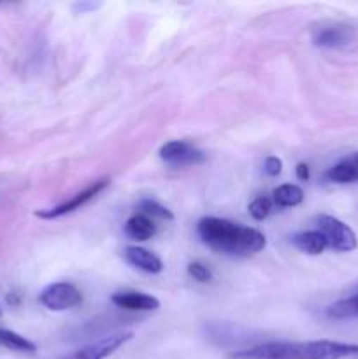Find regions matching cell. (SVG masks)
<instances>
[{
	"mask_svg": "<svg viewBox=\"0 0 358 359\" xmlns=\"http://www.w3.org/2000/svg\"><path fill=\"white\" fill-rule=\"evenodd\" d=\"M0 346L6 347V349L25 354H34L35 351H37V346H35L34 342H30V340L25 339V337L18 335V333L6 328H0Z\"/></svg>",
	"mask_w": 358,
	"mask_h": 359,
	"instance_id": "13",
	"label": "cell"
},
{
	"mask_svg": "<svg viewBox=\"0 0 358 359\" xmlns=\"http://www.w3.org/2000/svg\"><path fill=\"white\" fill-rule=\"evenodd\" d=\"M133 339L132 332H118L112 335L104 337V339L97 340V342L90 344V346L83 347V349L76 351V353L69 354L63 359H105L116 353L119 347L125 346L126 342Z\"/></svg>",
	"mask_w": 358,
	"mask_h": 359,
	"instance_id": "5",
	"label": "cell"
},
{
	"mask_svg": "<svg viewBox=\"0 0 358 359\" xmlns=\"http://www.w3.org/2000/svg\"><path fill=\"white\" fill-rule=\"evenodd\" d=\"M326 179L332 182H339V184H350V182H358V170L350 165L347 161H340V163L333 165L329 172H326Z\"/></svg>",
	"mask_w": 358,
	"mask_h": 359,
	"instance_id": "15",
	"label": "cell"
},
{
	"mask_svg": "<svg viewBox=\"0 0 358 359\" xmlns=\"http://www.w3.org/2000/svg\"><path fill=\"white\" fill-rule=\"evenodd\" d=\"M188 276L195 279L197 283H211L213 280V272L207 265L199 262H193L188 265Z\"/></svg>",
	"mask_w": 358,
	"mask_h": 359,
	"instance_id": "18",
	"label": "cell"
},
{
	"mask_svg": "<svg viewBox=\"0 0 358 359\" xmlns=\"http://www.w3.org/2000/svg\"><path fill=\"white\" fill-rule=\"evenodd\" d=\"M139 214H144L147 217H160V219H174V214L167 209V207L160 205L154 200H142L139 203Z\"/></svg>",
	"mask_w": 358,
	"mask_h": 359,
	"instance_id": "16",
	"label": "cell"
},
{
	"mask_svg": "<svg viewBox=\"0 0 358 359\" xmlns=\"http://www.w3.org/2000/svg\"><path fill=\"white\" fill-rule=\"evenodd\" d=\"M107 184H109V179H100V181H95L93 184L88 186L86 189H83V191L77 193L76 196H72L69 202L60 203V205L53 207V209L37 210V212H35V216L42 217V219H56V217H62V216H65V214L74 212V210H77L79 207H83L84 203H88L90 200H93L98 193L104 191V189L107 188Z\"/></svg>",
	"mask_w": 358,
	"mask_h": 359,
	"instance_id": "6",
	"label": "cell"
},
{
	"mask_svg": "<svg viewBox=\"0 0 358 359\" xmlns=\"http://www.w3.org/2000/svg\"><path fill=\"white\" fill-rule=\"evenodd\" d=\"M293 245L298 251L305 252L309 256H318L325 251L329 245H326L325 237L319 233L318 230H309V231H300V233L293 235Z\"/></svg>",
	"mask_w": 358,
	"mask_h": 359,
	"instance_id": "11",
	"label": "cell"
},
{
	"mask_svg": "<svg viewBox=\"0 0 358 359\" xmlns=\"http://www.w3.org/2000/svg\"><path fill=\"white\" fill-rule=\"evenodd\" d=\"M39 302L48 311L62 312L79 305L83 302V294L70 283H53L39 293Z\"/></svg>",
	"mask_w": 358,
	"mask_h": 359,
	"instance_id": "3",
	"label": "cell"
},
{
	"mask_svg": "<svg viewBox=\"0 0 358 359\" xmlns=\"http://www.w3.org/2000/svg\"><path fill=\"white\" fill-rule=\"evenodd\" d=\"M316 224H318L319 233L325 237L326 245L332 248L333 251L350 252L353 251V249H357V235H354V231L340 219L321 214V216L316 217Z\"/></svg>",
	"mask_w": 358,
	"mask_h": 359,
	"instance_id": "2",
	"label": "cell"
},
{
	"mask_svg": "<svg viewBox=\"0 0 358 359\" xmlns=\"http://www.w3.org/2000/svg\"><path fill=\"white\" fill-rule=\"evenodd\" d=\"M272 200L279 207H297L304 202V189L297 184L277 186L272 191Z\"/></svg>",
	"mask_w": 358,
	"mask_h": 359,
	"instance_id": "12",
	"label": "cell"
},
{
	"mask_svg": "<svg viewBox=\"0 0 358 359\" xmlns=\"http://www.w3.org/2000/svg\"><path fill=\"white\" fill-rule=\"evenodd\" d=\"M197 233L207 248L220 255L253 256L267 245L262 231L221 217H202L197 224Z\"/></svg>",
	"mask_w": 358,
	"mask_h": 359,
	"instance_id": "1",
	"label": "cell"
},
{
	"mask_svg": "<svg viewBox=\"0 0 358 359\" xmlns=\"http://www.w3.org/2000/svg\"><path fill=\"white\" fill-rule=\"evenodd\" d=\"M248 210H249V216H251L253 219L263 221L267 216H269L270 210H272V202H270L267 196H258V198H255L251 203H249Z\"/></svg>",
	"mask_w": 358,
	"mask_h": 359,
	"instance_id": "17",
	"label": "cell"
},
{
	"mask_svg": "<svg viewBox=\"0 0 358 359\" xmlns=\"http://www.w3.org/2000/svg\"><path fill=\"white\" fill-rule=\"evenodd\" d=\"M295 172H297L298 181H307L309 179V167L305 163H298L297 168H295Z\"/></svg>",
	"mask_w": 358,
	"mask_h": 359,
	"instance_id": "20",
	"label": "cell"
},
{
	"mask_svg": "<svg viewBox=\"0 0 358 359\" xmlns=\"http://www.w3.org/2000/svg\"><path fill=\"white\" fill-rule=\"evenodd\" d=\"M123 256H125L126 262L130 263L135 269L142 270L146 273H160L164 270V263L158 258L154 252L147 251L144 248H137V245H128L123 251Z\"/></svg>",
	"mask_w": 358,
	"mask_h": 359,
	"instance_id": "9",
	"label": "cell"
},
{
	"mask_svg": "<svg viewBox=\"0 0 358 359\" xmlns=\"http://www.w3.org/2000/svg\"><path fill=\"white\" fill-rule=\"evenodd\" d=\"M0 318H2V309H0Z\"/></svg>",
	"mask_w": 358,
	"mask_h": 359,
	"instance_id": "21",
	"label": "cell"
},
{
	"mask_svg": "<svg viewBox=\"0 0 358 359\" xmlns=\"http://www.w3.org/2000/svg\"><path fill=\"white\" fill-rule=\"evenodd\" d=\"M160 158L165 163L174 167H188V165L204 163L207 156L204 151L186 140H171L160 147Z\"/></svg>",
	"mask_w": 358,
	"mask_h": 359,
	"instance_id": "4",
	"label": "cell"
},
{
	"mask_svg": "<svg viewBox=\"0 0 358 359\" xmlns=\"http://www.w3.org/2000/svg\"><path fill=\"white\" fill-rule=\"evenodd\" d=\"M111 302L116 307L133 312H151L160 307L158 298L146 293H139V291H121V293H114L111 297Z\"/></svg>",
	"mask_w": 358,
	"mask_h": 359,
	"instance_id": "8",
	"label": "cell"
},
{
	"mask_svg": "<svg viewBox=\"0 0 358 359\" xmlns=\"http://www.w3.org/2000/svg\"><path fill=\"white\" fill-rule=\"evenodd\" d=\"M263 170H265V174L270 175V177H276V175H279L281 170H283V161L277 156H267L265 161H263Z\"/></svg>",
	"mask_w": 358,
	"mask_h": 359,
	"instance_id": "19",
	"label": "cell"
},
{
	"mask_svg": "<svg viewBox=\"0 0 358 359\" xmlns=\"http://www.w3.org/2000/svg\"><path fill=\"white\" fill-rule=\"evenodd\" d=\"M126 237L137 242H146L157 235V224L144 214H135L125 223Z\"/></svg>",
	"mask_w": 358,
	"mask_h": 359,
	"instance_id": "10",
	"label": "cell"
},
{
	"mask_svg": "<svg viewBox=\"0 0 358 359\" xmlns=\"http://www.w3.org/2000/svg\"><path fill=\"white\" fill-rule=\"evenodd\" d=\"M326 316L333 319H358V293L333 302L326 309Z\"/></svg>",
	"mask_w": 358,
	"mask_h": 359,
	"instance_id": "14",
	"label": "cell"
},
{
	"mask_svg": "<svg viewBox=\"0 0 358 359\" xmlns=\"http://www.w3.org/2000/svg\"><path fill=\"white\" fill-rule=\"evenodd\" d=\"M354 41H357V34L347 25H332V27L319 28L312 37L314 46L326 49H346Z\"/></svg>",
	"mask_w": 358,
	"mask_h": 359,
	"instance_id": "7",
	"label": "cell"
}]
</instances>
